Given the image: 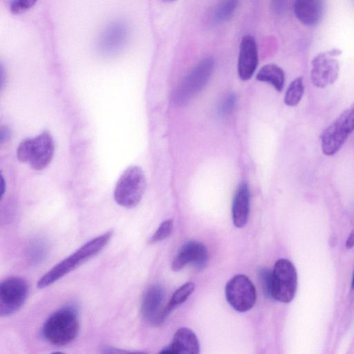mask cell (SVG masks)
I'll use <instances>...</instances> for the list:
<instances>
[{"mask_svg":"<svg viewBox=\"0 0 354 354\" xmlns=\"http://www.w3.org/2000/svg\"><path fill=\"white\" fill-rule=\"evenodd\" d=\"M112 234L113 231L109 230L84 243L44 274L37 281V288H44L53 284L95 256L107 245Z\"/></svg>","mask_w":354,"mask_h":354,"instance_id":"obj_1","label":"cell"},{"mask_svg":"<svg viewBox=\"0 0 354 354\" xmlns=\"http://www.w3.org/2000/svg\"><path fill=\"white\" fill-rule=\"evenodd\" d=\"M79 320L75 309L67 306L53 313L44 322L41 335L46 341L55 346H64L77 337Z\"/></svg>","mask_w":354,"mask_h":354,"instance_id":"obj_2","label":"cell"},{"mask_svg":"<svg viewBox=\"0 0 354 354\" xmlns=\"http://www.w3.org/2000/svg\"><path fill=\"white\" fill-rule=\"evenodd\" d=\"M54 142L48 131L34 138L24 140L17 150L18 160L28 162L32 169L42 170L50 162L54 154Z\"/></svg>","mask_w":354,"mask_h":354,"instance_id":"obj_3","label":"cell"},{"mask_svg":"<svg viewBox=\"0 0 354 354\" xmlns=\"http://www.w3.org/2000/svg\"><path fill=\"white\" fill-rule=\"evenodd\" d=\"M146 188V179L142 169L128 167L120 176L114 189L115 202L126 208L136 207L141 201Z\"/></svg>","mask_w":354,"mask_h":354,"instance_id":"obj_4","label":"cell"},{"mask_svg":"<svg viewBox=\"0 0 354 354\" xmlns=\"http://www.w3.org/2000/svg\"><path fill=\"white\" fill-rule=\"evenodd\" d=\"M214 68V61L212 57L201 60L185 77L176 89L174 101L181 106L187 103L197 95L207 84Z\"/></svg>","mask_w":354,"mask_h":354,"instance_id":"obj_5","label":"cell"},{"mask_svg":"<svg viewBox=\"0 0 354 354\" xmlns=\"http://www.w3.org/2000/svg\"><path fill=\"white\" fill-rule=\"evenodd\" d=\"M297 287V274L294 265L286 259L277 260L272 274V299L288 303L293 299Z\"/></svg>","mask_w":354,"mask_h":354,"instance_id":"obj_6","label":"cell"},{"mask_svg":"<svg viewBox=\"0 0 354 354\" xmlns=\"http://www.w3.org/2000/svg\"><path fill=\"white\" fill-rule=\"evenodd\" d=\"M225 292L228 304L236 311H248L256 302L255 287L244 274H236L230 279L225 286Z\"/></svg>","mask_w":354,"mask_h":354,"instance_id":"obj_7","label":"cell"},{"mask_svg":"<svg viewBox=\"0 0 354 354\" xmlns=\"http://www.w3.org/2000/svg\"><path fill=\"white\" fill-rule=\"evenodd\" d=\"M28 287L20 277H8L0 283V315L8 317L18 311L26 301Z\"/></svg>","mask_w":354,"mask_h":354,"instance_id":"obj_8","label":"cell"},{"mask_svg":"<svg viewBox=\"0 0 354 354\" xmlns=\"http://www.w3.org/2000/svg\"><path fill=\"white\" fill-rule=\"evenodd\" d=\"M340 53V50L333 49L320 53L313 58L310 77L315 86L324 88L337 80L339 65L335 57Z\"/></svg>","mask_w":354,"mask_h":354,"instance_id":"obj_9","label":"cell"},{"mask_svg":"<svg viewBox=\"0 0 354 354\" xmlns=\"http://www.w3.org/2000/svg\"><path fill=\"white\" fill-rule=\"evenodd\" d=\"M165 289L159 284L151 285L146 289L140 306L141 315L145 321L153 325H159L165 320Z\"/></svg>","mask_w":354,"mask_h":354,"instance_id":"obj_10","label":"cell"},{"mask_svg":"<svg viewBox=\"0 0 354 354\" xmlns=\"http://www.w3.org/2000/svg\"><path fill=\"white\" fill-rule=\"evenodd\" d=\"M208 259L207 250L202 243L188 241L179 249L172 261L171 269L178 272L187 264H191L197 270H203Z\"/></svg>","mask_w":354,"mask_h":354,"instance_id":"obj_11","label":"cell"},{"mask_svg":"<svg viewBox=\"0 0 354 354\" xmlns=\"http://www.w3.org/2000/svg\"><path fill=\"white\" fill-rule=\"evenodd\" d=\"M258 51L254 38L244 36L240 44L238 59V73L242 80H248L256 71L258 65Z\"/></svg>","mask_w":354,"mask_h":354,"instance_id":"obj_12","label":"cell"},{"mask_svg":"<svg viewBox=\"0 0 354 354\" xmlns=\"http://www.w3.org/2000/svg\"><path fill=\"white\" fill-rule=\"evenodd\" d=\"M127 36L128 29L124 23L113 22L101 34L97 47L102 53L105 54L115 53L124 45Z\"/></svg>","mask_w":354,"mask_h":354,"instance_id":"obj_13","label":"cell"},{"mask_svg":"<svg viewBox=\"0 0 354 354\" xmlns=\"http://www.w3.org/2000/svg\"><path fill=\"white\" fill-rule=\"evenodd\" d=\"M200 345L196 334L188 328H180L174 335L172 342L162 348L160 353L198 354Z\"/></svg>","mask_w":354,"mask_h":354,"instance_id":"obj_14","label":"cell"},{"mask_svg":"<svg viewBox=\"0 0 354 354\" xmlns=\"http://www.w3.org/2000/svg\"><path fill=\"white\" fill-rule=\"evenodd\" d=\"M324 0H295L294 12L297 19L307 26L317 25L324 15Z\"/></svg>","mask_w":354,"mask_h":354,"instance_id":"obj_15","label":"cell"},{"mask_svg":"<svg viewBox=\"0 0 354 354\" xmlns=\"http://www.w3.org/2000/svg\"><path fill=\"white\" fill-rule=\"evenodd\" d=\"M350 133L336 120L321 135L322 150L326 156L336 153L343 146Z\"/></svg>","mask_w":354,"mask_h":354,"instance_id":"obj_16","label":"cell"},{"mask_svg":"<svg viewBox=\"0 0 354 354\" xmlns=\"http://www.w3.org/2000/svg\"><path fill=\"white\" fill-rule=\"evenodd\" d=\"M250 189L246 183H241L237 187L232 207L234 225L238 228L243 227L248 220L250 214Z\"/></svg>","mask_w":354,"mask_h":354,"instance_id":"obj_17","label":"cell"},{"mask_svg":"<svg viewBox=\"0 0 354 354\" xmlns=\"http://www.w3.org/2000/svg\"><path fill=\"white\" fill-rule=\"evenodd\" d=\"M257 79L260 82L270 83L278 91H281L284 85L285 74L283 69L274 64L263 66L259 71Z\"/></svg>","mask_w":354,"mask_h":354,"instance_id":"obj_18","label":"cell"},{"mask_svg":"<svg viewBox=\"0 0 354 354\" xmlns=\"http://www.w3.org/2000/svg\"><path fill=\"white\" fill-rule=\"evenodd\" d=\"M195 288L192 282H187L178 288L172 295L169 301L165 305L163 311V318H165L177 306L184 303L192 295Z\"/></svg>","mask_w":354,"mask_h":354,"instance_id":"obj_19","label":"cell"},{"mask_svg":"<svg viewBox=\"0 0 354 354\" xmlns=\"http://www.w3.org/2000/svg\"><path fill=\"white\" fill-rule=\"evenodd\" d=\"M239 0H220L213 11V19L217 23L227 21L235 12Z\"/></svg>","mask_w":354,"mask_h":354,"instance_id":"obj_20","label":"cell"},{"mask_svg":"<svg viewBox=\"0 0 354 354\" xmlns=\"http://www.w3.org/2000/svg\"><path fill=\"white\" fill-rule=\"evenodd\" d=\"M304 93V84L302 77L295 79L289 85L285 97L286 105L294 106L299 104Z\"/></svg>","mask_w":354,"mask_h":354,"instance_id":"obj_21","label":"cell"},{"mask_svg":"<svg viewBox=\"0 0 354 354\" xmlns=\"http://www.w3.org/2000/svg\"><path fill=\"white\" fill-rule=\"evenodd\" d=\"M174 227V222L172 219H167L164 221L154 232V234L149 238V243H155L161 241L168 237Z\"/></svg>","mask_w":354,"mask_h":354,"instance_id":"obj_22","label":"cell"},{"mask_svg":"<svg viewBox=\"0 0 354 354\" xmlns=\"http://www.w3.org/2000/svg\"><path fill=\"white\" fill-rule=\"evenodd\" d=\"M272 271L266 268H261L259 270V277L263 292L268 297L272 299Z\"/></svg>","mask_w":354,"mask_h":354,"instance_id":"obj_23","label":"cell"},{"mask_svg":"<svg viewBox=\"0 0 354 354\" xmlns=\"http://www.w3.org/2000/svg\"><path fill=\"white\" fill-rule=\"evenodd\" d=\"M37 0H10L9 8L12 13L21 14L31 8Z\"/></svg>","mask_w":354,"mask_h":354,"instance_id":"obj_24","label":"cell"},{"mask_svg":"<svg viewBox=\"0 0 354 354\" xmlns=\"http://www.w3.org/2000/svg\"><path fill=\"white\" fill-rule=\"evenodd\" d=\"M236 102V97L234 93L228 94L221 104L219 112L221 115H227L234 109Z\"/></svg>","mask_w":354,"mask_h":354,"instance_id":"obj_25","label":"cell"},{"mask_svg":"<svg viewBox=\"0 0 354 354\" xmlns=\"http://www.w3.org/2000/svg\"><path fill=\"white\" fill-rule=\"evenodd\" d=\"M288 0H272V8L277 13L283 12L287 6Z\"/></svg>","mask_w":354,"mask_h":354,"instance_id":"obj_26","label":"cell"},{"mask_svg":"<svg viewBox=\"0 0 354 354\" xmlns=\"http://www.w3.org/2000/svg\"><path fill=\"white\" fill-rule=\"evenodd\" d=\"M354 245V230H353L349 234L346 242V246L348 249L351 248Z\"/></svg>","mask_w":354,"mask_h":354,"instance_id":"obj_27","label":"cell"},{"mask_svg":"<svg viewBox=\"0 0 354 354\" xmlns=\"http://www.w3.org/2000/svg\"><path fill=\"white\" fill-rule=\"evenodd\" d=\"M352 288L354 289V272H353V279H352Z\"/></svg>","mask_w":354,"mask_h":354,"instance_id":"obj_28","label":"cell"},{"mask_svg":"<svg viewBox=\"0 0 354 354\" xmlns=\"http://www.w3.org/2000/svg\"><path fill=\"white\" fill-rule=\"evenodd\" d=\"M162 1H164L165 2H173V1H174L176 0H162Z\"/></svg>","mask_w":354,"mask_h":354,"instance_id":"obj_29","label":"cell"}]
</instances>
